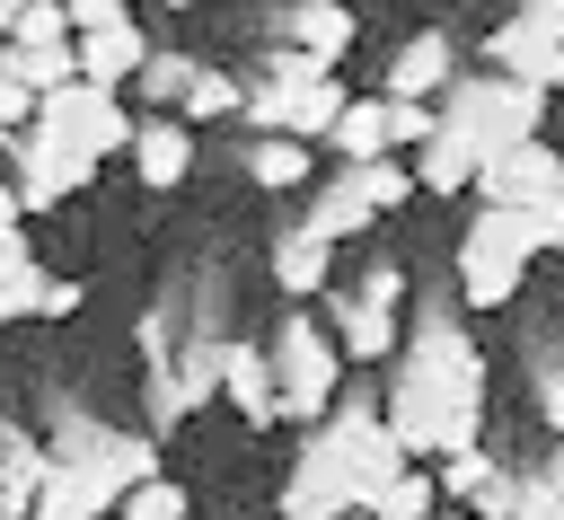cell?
Segmentation results:
<instances>
[{"label":"cell","mask_w":564,"mask_h":520,"mask_svg":"<svg viewBox=\"0 0 564 520\" xmlns=\"http://www.w3.org/2000/svg\"><path fill=\"white\" fill-rule=\"evenodd\" d=\"M388 432L414 467H441V458H467L485 449V353L458 335V326H423L388 379Z\"/></svg>","instance_id":"cell-1"},{"label":"cell","mask_w":564,"mask_h":520,"mask_svg":"<svg viewBox=\"0 0 564 520\" xmlns=\"http://www.w3.org/2000/svg\"><path fill=\"white\" fill-rule=\"evenodd\" d=\"M538 115H546V97L520 88V79H449V97H441V132H458L476 159L529 150L538 141Z\"/></svg>","instance_id":"cell-2"},{"label":"cell","mask_w":564,"mask_h":520,"mask_svg":"<svg viewBox=\"0 0 564 520\" xmlns=\"http://www.w3.org/2000/svg\"><path fill=\"white\" fill-rule=\"evenodd\" d=\"M273 379H282V423H326L344 405V353H335V335L291 308L282 335H273Z\"/></svg>","instance_id":"cell-3"},{"label":"cell","mask_w":564,"mask_h":520,"mask_svg":"<svg viewBox=\"0 0 564 520\" xmlns=\"http://www.w3.org/2000/svg\"><path fill=\"white\" fill-rule=\"evenodd\" d=\"M520 282H529V247H520L511 212H476L467 238H458V300L502 308V300H520Z\"/></svg>","instance_id":"cell-4"},{"label":"cell","mask_w":564,"mask_h":520,"mask_svg":"<svg viewBox=\"0 0 564 520\" xmlns=\"http://www.w3.org/2000/svg\"><path fill=\"white\" fill-rule=\"evenodd\" d=\"M282 511H291V520H352V511H370V494H361L352 458L335 449V432H300V458H291Z\"/></svg>","instance_id":"cell-5"},{"label":"cell","mask_w":564,"mask_h":520,"mask_svg":"<svg viewBox=\"0 0 564 520\" xmlns=\"http://www.w3.org/2000/svg\"><path fill=\"white\" fill-rule=\"evenodd\" d=\"M97 176V159L88 150H62V141H44V132H26V141H9V185H18V203L26 212H53L62 194H79Z\"/></svg>","instance_id":"cell-6"},{"label":"cell","mask_w":564,"mask_h":520,"mask_svg":"<svg viewBox=\"0 0 564 520\" xmlns=\"http://www.w3.org/2000/svg\"><path fill=\"white\" fill-rule=\"evenodd\" d=\"M97 511H123L141 485H159V432H97V449L79 458Z\"/></svg>","instance_id":"cell-7"},{"label":"cell","mask_w":564,"mask_h":520,"mask_svg":"<svg viewBox=\"0 0 564 520\" xmlns=\"http://www.w3.org/2000/svg\"><path fill=\"white\" fill-rule=\"evenodd\" d=\"M555 194H564V150H546V141L502 150V159H485V176H476V203H485V212H529V203H555Z\"/></svg>","instance_id":"cell-8"},{"label":"cell","mask_w":564,"mask_h":520,"mask_svg":"<svg viewBox=\"0 0 564 520\" xmlns=\"http://www.w3.org/2000/svg\"><path fill=\"white\" fill-rule=\"evenodd\" d=\"M379 97L388 106H441L449 97V35H405L388 79H379Z\"/></svg>","instance_id":"cell-9"},{"label":"cell","mask_w":564,"mask_h":520,"mask_svg":"<svg viewBox=\"0 0 564 520\" xmlns=\"http://www.w3.org/2000/svg\"><path fill=\"white\" fill-rule=\"evenodd\" d=\"M485 62H494V79H520V88H538V97L564 88V44H538L520 18H502V26L485 35Z\"/></svg>","instance_id":"cell-10"},{"label":"cell","mask_w":564,"mask_h":520,"mask_svg":"<svg viewBox=\"0 0 564 520\" xmlns=\"http://www.w3.org/2000/svg\"><path fill=\"white\" fill-rule=\"evenodd\" d=\"M335 353H344V361H397V353H405L397 308H388V300H361V291H335Z\"/></svg>","instance_id":"cell-11"},{"label":"cell","mask_w":564,"mask_h":520,"mask_svg":"<svg viewBox=\"0 0 564 520\" xmlns=\"http://www.w3.org/2000/svg\"><path fill=\"white\" fill-rule=\"evenodd\" d=\"M220 397L247 423H282V379H273V344H229L220 353Z\"/></svg>","instance_id":"cell-12"},{"label":"cell","mask_w":564,"mask_h":520,"mask_svg":"<svg viewBox=\"0 0 564 520\" xmlns=\"http://www.w3.org/2000/svg\"><path fill=\"white\" fill-rule=\"evenodd\" d=\"M150 53H159V44H150L141 26H106V35H79V79L115 97L123 79H141V71H150Z\"/></svg>","instance_id":"cell-13"},{"label":"cell","mask_w":564,"mask_h":520,"mask_svg":"<svg viewBox=\"0 0 564 520\" xmlns=\"http://www.w3.org/2000/svg\"><path fill=\"white\" fill-rule=\"evenodd\" d=\"M132 167H141V185H150V194L185 185V167H194V132H185V123H167V115H150V123H141V141H132Z\"/></svg>","instance_id":"cell-14"},{"label":"cell","mask_w":564,"mask_h":520,"mask_svg":"<svg viewBox=\"0 0 564 520\" xmlns=\"http://www.w3.org/2000/svg\"><path fill=\"white\" fill-rule=\"evenodd\" d=\"M370 220H379V203L361 194V176H335V185L308 203V220H291V229H308V238H326V247H335V238H361Z\"/></svg>","instance_id":"cell-15"},{"label":"cell","mask_w":564,"mask_h":520,"mask_svg":"<svg viewBox=\"0 0 564 520\" xmlns=\"http://www.w3.org/2000/svg\"><path fill=\"white\" fill-rule=\"evenodd\" d=\"M361 35V18L352 9H335V0H308V9H291V53H308V62H326L335 71V53Z\"/></svg>","instance_id":"cell-16"},{"label":"cell","mask_w":564,"mask_h":520,"mask_svg":"<svg viewBox=\"0 0 564 520\" xmlns=\"http://www.w3.org/2000/svg\"><path fill=\"white\" fill-rule=\"evenodd\" d=\"M326 150L344 159V176H352V167H379V159H388V97H352V115L335 123Z\"/></svg>","instance_id":"cell-17"},{"label":"cell","mask_w":564,"mask_h":520,"mask_svg":"<svg viewBox=\"0 0 564 520\" xmlns=\"http://www.w3.org/2000/svg\"><path fill=\"white\" fill-rule=\"evenodd\" d=\"M326 264H335L326 238H308V229H282V238H273V282H282L291 300H317V291H326Z\"/></svg>","instance_id":"cell-18"},{"label":"cell","mask_w":564,"mask_h":520,"mask_svg":"<svg viewBox=\"0 0 564 520\" xmlns=\"http://www.w3.org/2000/svg\"><path fill=\"white\" fill-rule=\"evenodd\" d=\"M0 79H18L26 97H53V88H79V44H53V53H0Z\"/></svg>","instance_id":"cell-19"},{"label":"cell","mask_w":564,"mask_h":520,"mask_svg":"<svg viewBox=\"0 0 564 520\" xmlns=\"http://www.w3.org/2000/svg\"><path fill=\"white\" fill-rule=\"evenodd\" d=\"M476 176H485V159H476V150L458 141V132H441V141H432V150L414 159V185H423V194H467Z\"/></svg>","instance_id":"cell-20"},{"label":"cell","mask_w":564,"mask_h":520,"mask_svg":"<svg viewBox=\"0 0 564 520\" xmlns=\"http://www.w3.org/2000/svg\"><path fill=\"white\" fill-rule=\"evenodd\" d=\"M370 520H441V476H432V467H405V476L370 502Z\"/></svg>","instance_id":"cell-21"},{"label":"cell","mask_w":564,"mask_h":520,"mask_svg":"<svg viewBox=\"0 0 564 520\" xmlns=\"http://www.w3.org/2000/svg\"><path fill=\"white\" fill-rule=\"evenodd\" d=\"M18 53H53V44H79L70 35V0H18Z\"/></svg>","instance_id":"cell-22"},{"label":"cell","mask_w":564,"mask_h":520,"mask_svg":"<svg viewBox=\"0 0 564 520\" xmlns=\"http://www.w3.org/2000/svg\"><path fill=\"white\" fill-rule=\"evenodd\" d=\"M26 520H106V511H97V494H88V476H79V467H53Z\"/></svg>","instance_id":"cell-23"},{"label":"cell","mask_w":564,"mask_h":520,"mask_svg":"<svg viewBox=\"0 0 564 520\" xmlns=\"http://www.w3.org/2000/svg\"><path fill=\"white\" fill-rule=\"evenodd\" d=\"M220 335H185V353H176V379H185V405H212L220 397Z\"/></svg>","instance_id":"cell-24"},{"label":"cell","mask_w":564,"mask_h":520,"mask_svg":"<svg viewBox=\"0 0 564 520\" xmlns=\"http://www.w3.org/2000/svg\"><path fill=\"white\" fill-rule=\"evenodd\" d=\"M247 176L273 185V194H282V185H308V141H256V150H247Z\"/></svg>","instance_id":"cell-25"},{"label":"cell","mask_w":564,"mask_h":520,"mask_svg":"<svg viewBox=\"0 0 564 520\" xmlns=\"http://www.w3.org/2000/svg\"><path fill=\"white\" fill-rule=\"evenodd\" d=\"M194 79H203V62H185V53H150L141 97H150V106H185V97H194Z\"/></svg>","instance_id":"cell-26"},{"label":"cell","mask_w":564,"mask_h":520,"mask_svg":"<svg viewBox=\"0 0 564 520\" xmlns=\"http://www.w3.org/2000/svg\"><path fill=\"white\" fill-rule=\"evenodd\" d=\"M238 106H247V88H238L229 71H203L194 97H185V123H220V115H238Z\"/></svg>","instance_id":"cell-27"},{"label":"cell","mask_w":564,"mask_h":520,"mask_svg":"<svg viewBox=\"0 0 564 520\" xmlns=\"http://www.w3.org/2000/svg\"><path fill=\"white\" fill-rule=\"evenodd\" d=\"M432 476H441V502H476V494H485V485H494L502 467H494L485 449H467V458H441Z\"/></svg>","instance_id":"cell-28"},{"label":"cell","mask_w":564,"mask_h":520,"mask_svg":"<svg viewBox=\"0 0 564 520\" xmlns=\"http://www.w3.org/2000/svg\"><path fill=\"white\" fill-rule=\"evenodd\" d=\"M511 229H520V247H529V256H564V194H555V203L511 212Z\"/></svg>","instance_id":"cell-29"},{"label":"cell","mask_w":564,"mask_h":520,"mask_svg":"<svg viewBox=\"0 0 564 520\" xmlns=\"http://www.w3.org/2000/svg\"><path fill=\"white\" fill-rule=\"evenodd\" d=\"M441 141V106H388V150H432Z\"/></svg>","instance_id":"cell-30"},{"label":"cell","mask_w":564,"mask_h":520,"mask_svg":"<svg viewBox=\"0 0 564 520\" xmlns=\"http://www.w3.org/2000/svg\"><path fill=\"white\" fill-rule=\"evenodd\" d=\"M352 176H361V194H370L379 212H397V203L414 194V167H397V159H379V167H352Z\"/></svg>","instance_id":"cell-31"},{"label":"cell","mask_w":564,"mask_h":520,"mask_svg":"<svg viewBox=\"0 0 564 520\" xmlns=\"http://www.w3.org/2000/svg\"><path fill=\"white\" fill-rule=\"evenodd\" d=\"M115 520H185V485H167V476H159V485H141Z\"/></svg>","instance_id":"cell-32"},{"label":"cell","mask_w":564,"mask_h":520,"mask_svg":"<svg viewBox=\"0 0 564 520\" xmlns=\"http://www.w3.org/2000/svg\"><path fill=\"white\" fill-rule=\"evenodd\" d=\"M26 132H35V97H26L18 79H0V150H9V141H26Z\"/></svg>","instance_id":"cell-33"},{"label":"cell","mask_w":564,"mask_h":520,"mask_svg":"<svg viewBox=\"0 0 564 520\" xmlns=\"http://www.w3.org/2000/svg\"><path fill=\"white\" fill-rule=\"evenodd\" d=\"M106 26H132L123 0H70V35H106Z\"/></svg>","instance_id":"cell-34"},{"label":"cell","mask_w":564,"mask_h":520,"mask_svg":"<svg viewBox=\"0 0 564 520\" xmlns=\"http://www.w3.org/2000/svg\"><path fill=\"white\" fill-rule=\"evenodd\" d=\"M79 300H88V291H79L70 273H44V282H35V317H70Z\"/></svg>","instance_id":"cell-35"},{"label":"cell","mask_w":564,"mask_h":520,"mask_svg":"<svg viewBox=\"0 0 564 520\" xmlns=\"http://www.w3.org/2000/svg\"><path fill=\"white\" fill-rule=\"evenodd\" d=\"M511 18H520L538 44H564V0H529V9H511Z\"/></svg>","instance_id":"cell-36"},{"label":"cell","mask_w":564,"mask_h":520,"mask_svg":"<svg viewBox=\"0 0 564 520\" xmlns=\"http://www.w3.org/2000/svg\"><path fill=\"white\" fill-rule=\"evenodd\" d=\"M18 229H26V203H18V185L0 176V238H18Z\"/></svg>","instance_id":"cell-37"},{"label":"cell","mask_w":564,"mask_h":520,"mask_svg":"<svg viewBox=\"0 0 564 520\" xmlns=\"http://www.w3.org/2000/svg\"><path fill=\"white\" fill-rule=\"evenodd\" d=\"M538 405H546V423H555V441H564V370H555V379L538 388Z\"/></svg>","instance_id":"cell-38"},{"label":"cell","mask_w":564,"mask_h":520,"mask_svg":"<svg viewBox=\"0 0 564 520\" xmlns=\"http://www.w3.org/2000/svg\"><path fill=\"white\" fill-rule=\"evenodd\" d=\"M546 485H555V494H564V441H555V449H546Z\"/></svg>","instance_id":"cell-39"},{"label":"cell","mask_w":564,"mask_h":520,"mask_svg":"<svg viewBox=\"0 0 564 520\" xmlns=\"http://www.w3.org/2000/svg\"><path fill=\"white\" fill-rule=\"evenodd\" d=\"M9 35H18V0H0V44H9Z\"/></svg>","instance_id":"cell-40"},{"label":"cell","mask_w":564,"mask_h":520,"mask_svg":"<svg viewBox=\"0 0 564 520\" xmlns=\"http://www.w3.org/2000/svg\"><path fill=\"white\" fill-rule=\"evenodd\" d=\"M441 520H476V511H441Z\"/></svg>","instance_id":"cell-41"},{"label":"cell","mask_w":564,"mask_h":520,"mask_svg":"<svg viewBox=\"0 0 564 520\" xmlns=\"http://www.w3.org/2000/svg\"><path fill=\"white\" fill-rule=\"evenodd\" d=\"M273 520H291V511H273Z\"/></svg>","instance_id":"cell-42"},{"label":"cell","mask_w":564,"mask_h":520,"mask_svg":"<svg viewBox=\"0 0 564 520\" xmlns=\"http://www.w3.org/2000/svg\"><path fill=\"white\" fill-rule=\"evenodd\" d=\"M352 520H370V511H352Z\"/></svg>","instance_id":"cell-43"},{"label":"cell","mask_w":564,"mask_h":520,"mask_svg":"<svg viewBox=\"0 0 564 520\" xmlns=\"http://www.w3.org/2000/svg\"><path fill=\"white\" fill-rule=\"evenodd\" d=\"M546 520H564V511H546Z\"/></svg>","instance_id":"cell-44"},{"label":"cell","mask_w":564,"mask_h":520,"mask_svg":"<svg viewBox=\"0 0 564 520\" xmlns=\"http://www.w3.org/2000/svg\"><path fill=\"white\" fill-rule=\"evenodd\" d=\"M0 520H9V511H0Z\"/></svg>","instance_id":"cell-45"}]
</instances>
